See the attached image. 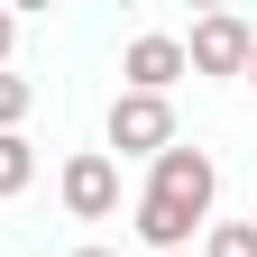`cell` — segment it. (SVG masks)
<instances>
[{
    "instance_id": "obj_9",
    "label": "cell",
    "mask_w": 257,
    "mask_h": 257,
    "mask_svg": "<svg viewBox=\"0 0 257 257\" xmlns=\"http://www.w3.org/2000/svg\"><path fill=\"white\" fill-rule=\"evenodd\" d=\"M10 46H19V19H10V10H0V64H10Z\"/></svg>"
},
{
    "instance_id": "obj_11",
    "label": "cell",
    "mask_w": 257,
    "mask_h": 257,
    "mask_svg": "<svg viewBox=\"0 0 257 257\" xmlns=\"http://www.w3.org/2000/svg\"><path fill=\"white\" fill-rule=\"evenodd\" d=\"M74 257H119V248H74Z\"/></svg>"
},
{
    "instance_id": "obj_6",
    "label": "cell",
    "mask_w": 257,
    "mask_h": 257,
    "mask_svg": "<svg viewBox=\"0 0 257 257\" xmlns=\"http://www.w3.org/2000/svg\"><path fill=\"white\" fill-rule=\"evenodd\" d=\"M28 101H37V83L0 64V138H19V119H28Z\"/></svg>"
},
{
    "instance_id": "obj_4",
    "label": "cell",
    "mask_w": 257,
    "mask_h": 257,
    "mask_svg": "<svg viewBox=\"0 0 257 257\" xmlns=\"http://www.w3.org/2000/svg\"><path fill=\"white\" fill-rule=\"evenodd\" d=\"M64 211H74V220H110L119 211V166H110L101 147L64 166Z\"/></svg>"
},
{
    "instance_id": "obj_10",
    "label": "cell",
    "mask_w": 257,
    "mask_h": 257,
    "mask_svg": "<svg viewBox=\"0 0 257 257\" xmlns=\"http://www.w3.org/2000/svg\"><path fill=\"white\" fill-rule=\"evenodd\" d=\"M239 74H248V83H257V46H248V64H239Z\"/></svg>"
},
{
    "instance_id": "obj_8",
    "label": "cell",
    "mask_w": 257,
    "mask_h": 257,
    "mask_svg": "<svg viewBox=\"0 0 257 257\" xmlns=\"http://www.w3.org/2000/svg\"><path fill=\"white\" fill-rule=\"evenodd\" d=\"M202 257H257V220H220Z\"/></svg>"
},
{
    "instance_id": "obj_5",
    "label": "cell",
    "mask_w": 257,
    "mask_h": 257,
    "mask_svg": "<svg viewBox=\"0 0 257 257\" xmlns=\"http://www.w3.org/2000/svg\"><path fill=\"white\" fill-rule=\"evenodd\" d=\"M119 74H128V92H156L166 101V83H184V37H128Z\"/></svg>"
},
{
    "instance_id": "obj_3",
    "label": "cell",
    "mask_w": 257,
    "mask_h": 257,
    "mask_svg": "<svg viewBox=\"0 0 257 257\" xmlns=\"http://www.w3.org/2000/svg\"><path fill=\"white\" fill-rule=\"evenodd\" d=\"M248 46H257V28L220 10V19H202V28H193V46H184V74H239V64H248Z\"/></svg>"
},
{
    "instance_id": "obj_1",
    "label": "cell",
    "mask_w": 257,
    "mask_h": 257,
    "mask_svg": "<svg viewBox=\"0 0 257 257\" xmlns=\"http://www.w3.org/2000/svg\"><path fill=\"white\" fill-rule=\"evenodd\" d=\"M147 202H166V211H184V220H211V193H220V166H211V156L202 147H166V156H147Z\"/></svg>"
},
{
    "instance_id": "obj_7",
    "label": "cell",
    "mask_w": 257,
    "mask_h": 257,
    "mask_svg": "<svg viewBox=\"0 0 257 257\" xmlns=\"http://www.w3.org/2000/svg\"><path fill=\"white\" fill-rule=\"evenodd\" d=\"M28 175H37V147H28V138H0V202L28 193Z\"/></svg>"
},
{
    "instance_id": "obj_12",
    "label": "cell",
    "mask_w": 257,
    "mask_h": 257,
    "mask_svg": "<svg viewBox=\"0 0 257 257\" xmlns=\"http://www.w3.org/2000/svg\"><path fill=\"white\" fill-rule=\"evenodd\" d=\"M184 257H193V248H184Z\"/></svg>"
},
{
    "instance_id": "obj_2",
    "label": "cell",
    "mask_w": 257,
    "mask_h": 257,
    "mask_svg": "<svg viewBox=\"0 0 257 257\" xmlns=\"http://www.w3.org/2000/svg\"><path fill=\"white\" fill-rule=\"evenodd\" d=\"M110 147L119 156H166L175 147V110L156 101V92H119L110 101Z\"/></svg>"
}]
</instances>
